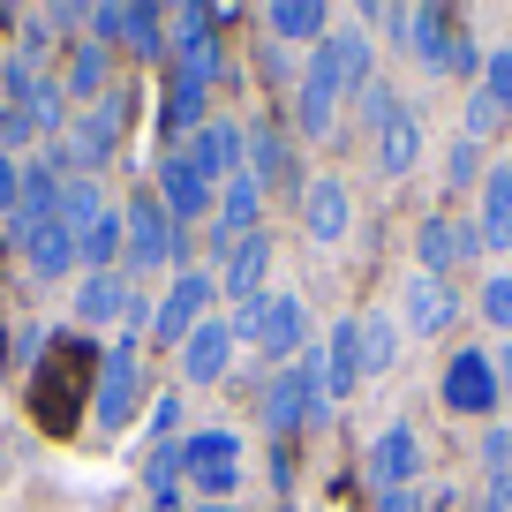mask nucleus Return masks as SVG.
Masks as SVG:
<instances>
[{
    "instance_id": "nucleus-47",
    "label": "nucleus",
    "mask_w": 512,
    "mask_h": 512,
    "mask_svg": "<svg viewBox=\"0 0 512 512\" xmlns=\"http://www.w3.org/2000/svg\"><path fill=\"white\" fill-rule=\"evenodd\" d=\"M0 467H8V452H0Z\"/></svg>"
},
{
    "instance_id": "nucleus-11",
    "label": "nucleus",
    "mask_w": 512,
    "mask_h": 512,
    "mask_svg": "<svg viewBox=\"0 0 512 512\" xmlns=\"http://www.w3.org/2000/svg\"><path fill=\"white\" fill-rule=\"evenodd\" d=\"M347 226H354V196H347V181H339V174L302 181V234L317 241V249H339V241H347Z\"/></svg>"
},
{
    "instance_id": "nucleus-18",
    "label": "nucleus",
    "mask_w": 512,
    "mask_h": 512,
    "mask_svg": "<svg viewBox=\"0 0 512 512\" xmlns=\"http://www.w3.org/2000/svg\"><path fill=\"white\" fill-rule=\"evenodd\" d=\"M452 317H460V294H452L445 279H430V272L407 279V309H400V324H407L415 339H437Z\"/></svg>"
},
{
    "instance_id": "nucleus-17",
    "label": "nucleus",
    "mask_w": 512,
    "mask_h": 512,
    "mask_svg": "<svg viewBox=\"0 0 512 512\" xmlns=\"http://www.w3.org/2000/svg\"><path fill=\"white\" fill-rule=\"evenodd\" d=\"M211 219H219V226H211V234H219V249H234L241 234H264V181H256V174H234V181L219 189V204H211Z\"/></svg>"
},
{
    "instance_id": "nucleus-34",
    "label": "nucleus",
    "mask_w": 512,
    "mask_h": 512,
    "mask_svg": "<svg viewBox=\"0 0 512 512\" xmlns=\"http://www.w3.org/2000/svg\"><path fill=\"white\" fill-rule=\"evenodd\" d=\"M482 98H490L497 113H512V46H497V53H482V83H475Z\"/></svg>"
},
{
    "instance_id": "nucleus-44",
    "label": "nucleus",
    "mask_w": 512,
    "mask_h": 512,
    "mask_svg": "<svg viewBox=\"0 0 512 512\" xmlns=\"http://www.w3.org/2000/svg\"><path fill=\"white\" fill-rule=\"evenodd\" d=\"M377 512H415V497H407V490H384V497H377Z\"/></svg>"
},
{
    "instance_id": "nucleus-48",
    "label": "nucleus",
    "mask_w": 512,
    "mask_h": 512,
    "mask_svg": "<svg viewBox=\"0 0 512 512\" xmlns=\"http://www.w3.org/2000/svg\"><path fill=\"white\" fill-rule=\"evenodd\" d=\"M151 512H159V505H151Z\"/></svg>"
},
{
    "instance_id": "nucleus-20",
    "label": "nucleus",
    "mask_w": 512,
    "mask_h": 512,
    "mask_svg": "<svg viewBox=\"0 0 512 512\" xmlns=\"http://www.w3.org/2000/svg\"><path fill=\"white\" fill-rule=\"evenodd\" d=\"M467 249H475V234H467L460 219H445V211H430V219L415 226V264H422L430 279H445V272L460 264Z\"/></svg>"
},
{
    "instance_id": "nucleus-24",
    "label": "nucleus",
    "mask_w": 512,
    "mask_h": 512,
    "mask_svg": "<svg viewBox=\"0 0 512 512\" xmlns=\"http://www.w3.org/2000/svg\"><path fill=\"white\" fill-rule=\"evenodd\" d=\"M452 46H460V23H452L445 8H415V23H407V53H415L422 68H452Z\"/></svg>"
},
{
    "instance_id": "nucleus-45",
    "label": "nucleus",
    "mask_w": 512,
    "mask_h": 512,
    "mask_svg": "<svg viewBox=\"0 0 512 512\" xmlns=\"http://www.w3.org/2000/svg\"><path fill=\"white\" fill-rule=\"evenodd\" d=\"M497 174H505V181H512V151H505V166H497Z\"/></svg>"
},
{
    "instance_id": "nucleus-10",
    "label": "nucleus",
    "mask_w": 512,
    "mask_h": 512,
    "mask_svg": "<svg viewBox=\"0 0 512 512\" xmlns=\"http://www.w3.org/2000/svg\"><path fill=\"white\" fill-rule=\"evenodd\" d=\"M181 159H189L196 174L211 181V189H226L234 174H249V128H234V121H204V128H196V144L181 151Z\"/></svg>"
},
{
    "instance_id": "nucleus-9",
    "label": "nucleus",
    "mask_w": 512,
    "mask_h": 512,
    "mask_svg": "<svg viewBox=\"0 0 512 512\" xmlns=\"http://www.w3.org/2000/svg\"><path fill=\"white\" fill-rule=\"evenodd\" d=\"M211 294H219V279H211V272H181V279H174V287H166V302H159V309H151V332H159V339H166V347H174V354H181V339H189V332H196V324H204V309H211Z\"/></svg>"
},
{
    "instance_id": "nucleus-28",
    "label": "nucleus",
    "mask_w": 512,
    "mask_h": 512,
    "mask_svg": "<svg viewBox=\"0 0 512 512\" xmlns=\"http://www.w3.org/2000/svg\"><path fill=\"white\" fill-rule=\"evenodd\" d=\"M400 332H407V324L392 317V309H369V317H362V377H384V369L400 362V347H407Z\"/></svg>"
},
{
    "instance_id": "nucleus-46",
    "label": "nucleus",
    "mask_w": 512,
    "mask_h": 512,
    "mask_svg": "<svg viewBox=\"0 0 512 512\" xmlns=\"http://www.w3.org/2000/svg\"><path fill=\"white\" fill-rule=\"evenodd\" d=\"M196 512H234V505H196Z\"/></svg>"
},
{
    "instance_id": "nucleus-16",
    "label": "nucleus",
    "mask_w": 512,
    "mask_h": 512,
    "mask_svg": "<svg viewBox=\"0 0 512 512\" xmlns=\"http://www.w3.org/2000/svg\"><path fill=\"white\" fill-rule=\"evenodd\" d=\"M369 46H377V38H369L362 23H347V31H332L317 46V61H324V76L339 83V98H362L369 83H377V76H369Z\"/></svg>"
},
{
    "instance_id": "nucleus-31",
    "label": "nucleus",
    "mask_w": 512,
    "mask_h": 512,
    "mask_svg": "<svg viewBox=\"0 0 512 512\" xmlns=\"http://www.w3.org/2000/svg\"><path fill=\"white\" fill-rule=\"evenodd\" d=\"M121 46H136V61H159V53H166V8L136 0V8H128V31H121Z\"/></svg>"
},
{
    "instance_id": "nucleus-32",
    "label": "nucleus",
    "mask_w": 512,
    "mask_h": 512,
    "mask_svg": "<svg viewBox=\"0 0 512 512\" xmlns=\"http://www.w3.org/2000/svg\"><path fill=\"white\" fill-rule=\"evenodd\" d=\"M204 91H211V83H196V76H181V68H174V91H166V128H174V136H189V128H196Z\"/></svg>"
},
{
    "instance_id": "nucleus-37",
    "label": "nucleus",
    "mask_w": 512,
    "mask_h": 512,
    "mask_svg": "<svg viewBox=\"0 0 512 512\" xmlns=\"http://www.w3.org/2000/svg\"><path fill=\"white\" fill-rule=\"evenodd\" d=\"M482 467H490V482L512 475V430H497V422L482 430Z\"/></svg>"
},
{
    "instance_id": "nucleus-29",
    "label": "nucleus",
    "mask_w": 512,
    "mask_h": 512,
    "mask_svg": "<svg viewBox=\"0 0 512 512\" xmlns=\"http://www.w3.org/2000/svg\"><path fill=\"white\" fill-rule=\"evenodd\" d=\"M68 98H76V113L83 106H98V98H106V46H91V38H76V46H68Z\"/></svg>"
},
{
    "instance_id": "nucleus-30",
    "label": "nucleus",
    "mask_w": 512,
    "mask_h": 512,
    "mask_svg": "<svg viewBox=\"0 0 512 512\" xmlns=\"http://www.w3.org/2000/svg\"><path fill=\"white\" fill-rule=\"evenodd\" d=\"M106 196H98V181L91 174H68V189H61V226H68V234H83V226H98V219H106Z\"/></svg>"
},
{
    "instance_id": "nucleus-35",
    "label": "nucleus",
    "mask_w": 512,
    "mask_h": 512,
    "mask_svg": "<svg viewBox=\"0 0 512 512\" xmlns=\"http://www.w3.org/2000/svg\"><path fill=\"white\" fill-rule=\"evenodd\" d=\"M482 317H490V332L497 339H512V272H497V279H482Z\"/></svg>"
},
{
    "instance_id": "nucleus-2",
    "label": "nucleus",
    "mask_w": 512,
    "mask_h": 512,
    "mask_svg": "<svg viewBox=\"0 0 512 512\" xmlns=\"http://www.w3.org/2000/svg\"><path fill=\"white\" fill-rule=\"evenodd\" d=\"M234 347H256L264 362L287 369L294 354H309V317H302V302H294V294H264V302L234 309Z\"/></svg>"
},
{
    "instance_id": "nucleus-19",
    "label": "nucleus",
    "mask_w": 512,
    "mask_h": 512,
    "mask_svg": "<svg viewBox=\"0 0 512 512\" xmlns=\"http://www.w3.org/2000/svg\"><path fill=\"white\" fill-rule=\"evenodd\" d=\"M23 272L31 279H68L76 272V234H68L61 219H46V226H23Z\"/></svg>"
},
{
    "instance_id": "nucleus-39",
    "label": "nucleus",
    "mask_w": 512,
    "mask_h": 512,
    "mask_svg": "<svg viewBox=\"0 0 512 512\" xmlns=\"http://www.w3.org/2000/svg\"><path fill=\"white\" fill-rule=\"evenodd\" d=\"M16 196H23V166L16 151H0V211H16Z\"/></svg>"
},
{
    "instance_id": "nucleus-1",
    "label": "nucleus",
    "mask_w": 512,
    "mask_h": 512,
    "mask_svg": "<svg viewBox=\"0 0 512 512\" xmlns=\"http://www.w3.org/2000/svg\"><path fill=\"white\" fill-rule=\"evenodd\" d=\"M91 339H76V332H53V347L38 354V369H31V415H38V430L46 437H68L76 430V415H83V377H91Z\"/></svg>"
},
{
    "instance_id": "nucleus-12",
    "label": "nucleus",
    "mask_w": 512,
    "mask_h": 512,
    "mask_svg": "<svg viewBox=\"0 0 512 512\" xmlns=\"http://www.w3.org/2000/svg\"><path fill=\"white\" fill-rule=\"evenodd\" d=\"M264 272H272V234H241L234 249H219V294L226 302H264Z\"/></svg>"
},
{
    "instance_id": "nucleus-26",
    "label": "nucleus",
    "mask_w": 512,
    "mask_h": 512,
    "mask_svg": "<svg viewBox=\"0 0 512 512\" xmlns=\"http://www.w3.org/2000/svg\"><path fill=\"white\" fill-rule=\"evenodd\" d=\"M294 121H302V136H324V128L339 121V83L324 76V61H309L302 91H294Z\"/></svg>"
},
{
    "instance_id": "nucleus-42",
    "label": "nucleus",
    "mask_w": 512,
    "mask_h": 512,
    "mask_svg": "<svg viewBox=\"0 0 512 512\" xmlns=\"http://www.w3.org/2000/svg\"><path fill=\"white\" fill-rule=\"evenodd\" d=\"M482 362H490L497 392H512V339H497V354H482Z\"/></svg>"
},
{
    "instance_id": "nucleus-6",
    "label": "nucleus",
    "mask_w": 512,
    "mask_h": 512,
    "mask_svg": "<svg viewBox=\"0 0 512 512\" xmlns=\"http://www.w3.org/2000/svg\"><path fill=\"white\" fill-rule=\"evenodd\" d=\"M181 467H189V482H196V497H204V505H226V497L241 490V437H234V430H196V437H181Z\"/></svg>"
},
{
    "instance_id": "nucleus-33",
    "label": "nucleus",
    "mask_w": 512,
    "mask_h": 512,
    "mask_svg": "<svg viewBox=\"0 0 512 512\" xmlns=\"http://www.w3.org/2000/svg\"><path fill=\"white\" fill-rule=\"evenodd\" d=\"M249 174L256 181H279V174H287V136H279L272 121H256V136H249Z\"/></svg>"
},
{
    "instance_id": "nucleus-8",
    "label": "nucleus",
    "mask_w": 512,
    "mask_h": 512,
    "mask_svg": "<svg viewBox=\"0 0 512 512\" xmlns=\"http://www.w3.org/2000/svg\"><path fill=\"white\" fill-rule=\"evenodd\" d=\"M76 324H128V339H136L151 324V309L128 272H83L76 279Z\"/></svg>"
},
{
    "instance_id": "nucleus-5",
    "label": "nucleus",
    "mask_w": 512,
    "mask_h": 512,
    "mask_svg": "<svg viewBox=\"0 0 512 512\" xmlns=\"http://www.w3.org/2000/svg\"><path fill=\"white\" fill-rule=\"evenodd\" d=\"M136 400H144V347H136V339H121V347L98 354L91 422H98V430H128V422H136Z\"/></svg>"
},
{
    "instance_id": "nucleus-14",
    "label": "nucleus",
    "mask_w": 512,
    "mask_h": 512,
    "mask_svg": "<svg viewBox=\"0 0 512 512\" xmlns=\"http://www.w3.org/2000/svg\"><path fill=\"white\" fill-rule=\"evenodd\" d=\"M415 475H422V437L407 430V422H392V430L369 437V482H377V497L384 490H407Z\"/></svg>"
},
{
    "instance_id": "nucleus-38",
    "label": "nucleus",
    "mask_w": 512,
    "mask_h": 512,
    "mask_svg": "<svg viewBox=\"0 0 512 512\" xmlns=\"http://www.w3.org/2000/svg\"><path fill=\"white\" fill-rule=\"evenodd\" d=\"M38 354H46V339H38V324H16V332H8V362L38 369Z\"/></svg>"
},
{
    "instance_id": "nucleus-25",
    "label": "nucleus",
    "mask_w": 512,
    "mask_h": 512,
    "mask_svg": "<svg viewBox=\"0 0 512 512\" xmlns=\"http://www.w3.org/2000/svg\"><path fill=\"white\" fill-rule=\"evenodd\" d=\"M475 241L505 256L512 249V181L505 174H482V204H475Z\"/></svg>"
},
{
    "instance_id": "nucleus-36",
    "label": "nucleus",
    "mask_w": 512,
    "mask_h": 512,
    "mask_svg": "<svg viewBox=\"0 0 512 512\" xmlns=\"http://www.w3.org/2000/svg\"><path fill=\"white\" fill-rule=\"evenodd\" d=\"M189 475V467H181V445H159L151 452V467H144V490L159 497V512H166V497H174V482Z\"/></svg>"
},
{
    "instance_id": "nucleus-15",
    "label": "nucleus",
    "mask_w": 512,
    "mask_h": 512,
    "mask_svg": "<svg viewBox=\"0 0 512 512\" xmlns=\"http://www.w3.org/2000/svg\"><path fill=\"white\" fill-rule=\"evenodd\" d=\"M234 369V317H204L189 339H181V377L189 384H219Z\"/></svg>"
},
{
    "instance_id": "nucleus-13",
    "label": "nucleus",
    "mask_w": 512,
    "mask_h": 512,
    "mask_svg": "<svg viewBox=\"0 0 512 512\" xmlns=\"http://www.w3.org/2000/svg\"><path fill=\"white\" fill-rule=\"evenodd\" d=\"M317 354H324V407L354 400V384H362V317H339L317 339Z\"/></svg>"
},
{
    "instance_id": "nucleus-4",
    "label": "nucleus",
    "mask_w": 512,
    "mask_h": 512,
    "mask_svg": "<svg viewBox=\"0 0 512 512\" xmlns=\"http://www.w3.org/2000/svg\"><path fill=\"white\" fill-rule=\"evenodd\" d=\"M121 121H128V98L121 91H106L98 106L68 113V128H61V174H98V166L113 159V144H121Z\"/></svg>"
},
{
    "instance_id": "nucleus-43",
    "label": "nucleus",
    "mask_w": 512,
    "mask_h": 512,
    "mask_svg": "<svg viewBox=\"0 0 512 512\" xmlns=\"http://www.w3.org/2000/svg\"><path fill=\"white\" fill-rule=\"evenodd\" d=\"M482 512H512V475H505V482H490V490H482Z\"/></svg>"
},
{
    "instance_id": "nucleus-23",
    "label": "nucleus",
    "mask_w": 512,
    "mask_h": 512,
    "mask_svg": "<svg viewBox=\"0 0 512 512\" xmlns=\"http://www.w3.org/2000/svg\"><path fill=\"white\" fill-rule=\"evenodd\" d=\"M445 407L452 415H490L497 407V377H490L482 354H460V362L445 369Z\"/></svg>"
},
{
    "instance_id": "nucleus-27",
    "label": "nucleus",
    "mask_w": 512,
    "mask_h": 512,
    "mask_svg": "<svg viewBox=\"0 0 512 512\" xmlns=\"http://www.w3.org/2000/svg\"><path fill=\"white\" fill-rule=\"evenodd\" d=\"M264 23H272L287 46H324V38H332V16H324L317 0H272V8H264Z\"/></svg>"
},
{
    "instance_id": "nucleus-21",
    "label": "nucleus",
    "mask_w": 512,
    "mask_h": 512,
    "mask_svg": "<svg viewBox=\"0 0 512 512\" xmlns=\"http://www.w3.org/2000/svg\"><path fill=\"white\" fill-rule=\"evenodd\" d=\"M159 204H166V219L181 226V219H204V211L219 204V189H211L189 159H166V166H159Z\"/></svg>"
},
{
    "instance_id": "nucleus-3",
    "label": "nucleus",
    "mask_w": 512,
    "mask_h": 512,
    "mask_svg": "<svg viewBox=\"0 0 512 512\" xmlns=\"http://www.w3.org/2000/svg\"><path fill=\"white\" fill-rule=\"evenodd\" d=\"M264 430L272 437H287V430H302V422H317L324 415V354L309 347V354H294L287 369H272V384H264Z\"/></svg>"
},
{
    "instance_id": "nucleus-40",
    "label": "nucleus",
    "mask_w": 512,
    "mask_h": 512,
    "mask_svg": "<svg viewBox=\"0 0 512 512\" xmlns=\"http://www.w3.org/2000/svg\"><path fill=\"white\" fill-rule=\"evenodd\" d=\"M475 159H482V144H467V136H460V144H452V159H445V174H452V181H475Z\"/></svg>"
},
{
    "instance_id": "nucleus-22",
    "label": "nucleus",
    "mask_w": 512,
    "mask_h": 512,
    "mask_svg": "<svg viewBox=\"0 0 512 512\" xmlns=\"http://www.w3.org/2000/svg\"><path fill=\"white\" fill-rule=\"evenodd\" d=\"M369 136H377V174L384 181H407L422 166V121H415V113H392V121L369 128Z\"/></svg>"
},
{
    "instance_id": "nucleus-7",
    "label": "nucleus",
    "mask_w": 512,
    "mask_h": 512,
    "mask_svg": "<svg viewBox=\"0 0 512 512\" xmlns=\"http://www.w3.org/2000/svg\"><path fill=\"white\" fill-rule=\"evenodd\" d=\"M121 219H128V249H121L128 256V279H151V272H166V264L181 256V226L166 219L159 196H136Z\"/></svg>"
},
{
    "instance_id": "nucleus-41",
    "label": "nucleus",
    "mask_w": 512,
    "mask_h": 512,
    "mask_svg": "<svg viewBox=\"0 0 512 512\" xmlns=\"http://www.w3.org/2000/svg\"><path fill=\"white\" fill-rule=\"evenodd\" d=\"M174 430H181V400H174V392H166V400L151 407V437H174Z\"/></svg>"
}]
</instances>
